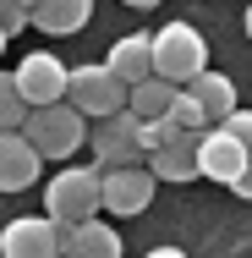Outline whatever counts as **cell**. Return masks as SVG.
I'll list each match as a JSON object with an SVG mask.
<instances>
[{
	"label": "cell",
	"mask_w": 252,
	"mask_h": 258,
	"mask_svg": "<svg viewBox=\"0 0 252 258\" xmlns=\"http://www.w3.org/2000/svg\"><path fill=\"white\" fill-rule=\"evenodd\" d=\"M88 17H94V0H39L28 11V28H39L50 39H66V33L88 28Z\"/></svg>",
	"instance_id": "13"
},
{
	"label": "cell",
	"mask_w": 252,
	"mask_h": 258,
	"mask_svg": "<svg viewBox=\"0 0 252 258\" xmlns=\"http://www.w3.org/2000/svg\"><path fill=\"white\" fill-rule=\"evenodd\" d=\"M121 6H137V11H153L159 0H121Z\"/></svg>",
	"instance_id": "23"
},
{
	"label": "cell",
	"mask_w": 252,
	"mask_h": 258,
	"mask_svg": "<svg viewBox=\"0 0 252 258\" xmlns=\"http://www.w3.org/2000/svg\"><path fill=\"white\" fill-rule=\"evenodd\" d=\"M137 121L143 115H132V110H115V115H99L94 121V132H88V143H94V165L110 170V165H143V143H137Z\"/></svg>",
	"instance_id": "6"
},
{
	"label": "cell",
	"mask_w": 252,
	"mask_h": 258,
	"mask_svg": "<svg viewBox=\"0 0 252 258\" xmlns=\"http://www.w3.org/2000/svg\"><path fill=\"white\" fill-rule=\"evenodd\" d=\"M170 99H176V83H164L159 72L126 88V110H132V115H143V121H153V115H164V110H170Z\"/></svg>",
	"instance_id": "16"
},
{
	"label": "cell",
	"mask_w": 252,
	"mask_h": 258,
	"mask_svg": "<svg viewBox=\"0 0 252 258\" xmlns=\"http://www.w3.org/2000/svg\"><path fill=\"white\" fill-rule=\"evenodd\" d=\"M143 258H187L181 247H153V253H143Z\"/></svg>",
	"instance_id": "22"
},
{
	"label": "cell",
	"mask_w": 252,
	"mask_h": 258,
	"mask_svg": "<svg viewBox=\"0 0 252 258\" xmlns=\"http://www.w3.org/2000/svg\"><path fill=\"white\" fill-rule=\"evenodd\" d=\"M104 66L132 88V83H143L153 77V33H126V39H115L110 55H104Z\"/></svg>",
	"instance_id": "12"
},
{
	"label": "cell",
	"mask_w": 252,
	"mask_h": 258,
	"mask_svg": "<svg viewBox=\"0 0 252 258\" xmlns=\"http://www.w3.org/2000/svg\"><path fill=\"white\" fill-rule=\"evenodd\" d=\"M153 187H159V176L148 170V159H143V165H110V170L99 176L104 214H115V220L143 214V209L153 204Z\"/></svg>",
	"instance_id": "5"
},
{
	"label": "cell",
	"mask_w": 252,
	"mask_h": 258,
	"mask_svg": "<svg viewBox=\"0 0 252 258\" xmlns=\"http://www.w3.org/2000/svg\"><path fill=\"white\" fill-rule=\"evenodd\" d=\"M39 149L22 132H0V192H28L39 181Z\"/></svg>",
	"instance_id": "11"
},
{
	"label": "cell",
	"mask_w": 252,
	"mask_h": 258,
	"mask_svg": "<svg viewBox=\"0 0 252 258\" xmlns=\"http://www.w3.org/2000/svg\"><path fill=\"white\" fill-rule=\"evenodd\" d=\"M99 165H66L60 176H50L44 187V214L55 225H77V220H94L104 214V198H99Z\"/></svg>",
	"instance_id": "2"
},
{
	"label": "cell",
	"mask_w": 252,
	"mask_h": 258,
	"mask_svg": "<svg viewBox=\"0 0 252 258\" xmlns=\"http://www.w3.org/2000/svg\"><path fill=\"white\" fill-rule=\"evenodd\" d=\"M17 88H22V99H28V110L33 104H55V99H66V77H71V66H60V55L50 50H33L17 72Z\"/></svg>",
	"instance_id": "8"
},
{
	"label": "cell",
	"mask_w": 252,
	"mask_h": 258,
	"mask_svg": "<svg viewBox=\"0 0 252 258\" xmlns=\"http://www.w3.org/2000/svg\"><path fill=\"white\" fill-rule=\"evenodd\" d=\"M241 28H247V39H252V6H247V17H241Z\"/></svg>",
	"instance_id": "24"
},
{
	"label": "cell",
	"mask_w": 252,
	"mask_h": 258,
	"mask_svg": "<svg viewBox=\"0 0 252 258\" xmlns=\"http://www.w3.org/2000/svg\"><path fill=\"white\" fill-rule=\"evenodd\" d=\"M66 104H77L88 121H99V115H115V110H126V83L110 72V66H71V77H66Z\"/></svg>",
	"instance_id": "4"
},
{
	"label": "cell",
	"mask_w": 252,
	"mask_h": 258,
	"mask_svg": "<svg viewBox=\"0 0 252 258\" xmlns=\"http://www.w3.org/2000/svg\"><path fill=\"white\" fill-rule=\"evenodd\" d=\"M0 258H60V225L50 214H17L0 225Z\"/></svg>",
	"instance_id": "7"
},
{
	"label": "cell",
	"mask_w": 252,
	"mask_h": 258,
	"mask_svg": "<svg viewBox=\"0 0 252 258\" xmlns=\"http://www.w3.org/2000/svg\"><path fill=\"white\" fill-rule=\"evenodd\" d=\"M192 154H198V181H225V187L236 181V170L252 159L247 149L225 132V126H203V138H198Z\"/></svg>",
	"instance_id": "9"
},
{
	"label": "cell",
	"mask_w": 252,
	"mask_h": 258,
	"mask_svg": "<svg viewBox=\"0 0 252 258\" xmlns=\"http://www.w3.org/2000/svg\"><path fill=\"white\" fill-rule=\"evenodd\" d=\"M219 126H225V132H230V138H236V143H241V149L252 154V110H241V104H236V110H230Z\"/></svg>",
	"instance_id": "19"
},
{
	"label": "cell",
	"mask_w": 252,
	"mask_h": 258,
	"mask_svg": "<svg viewBox=\"0 0 252 258\" xmlns=\"http://www.w3.org/2000/svg\"><path fill=\"white\" fill-rule=\"evenodd\" d=\"M230 192H236V198H247V204H252V159L241 165V170H236V181H230Z\"/></svg>",
	"instance_id": "21"
},
{
	"label": "cell",
	"mask_w": 252,
	"mask_h": 258,
	"mask_svg": "<svg viewBox=\"0 0 252 258\" xmlns=\"http://www.w3.org/2000/svg\"><path fill=\"white\" fill-rule=\"evenodd\" d=\"M181 88L198 99V110L208 115V126H219V121L236 110V83H230L225 72H214V66H203L198 77H192V83H181Z\"/></svg>",
	"instance_id": "14"
},
{
	"label": "cell",
	"mask_w": 252,
	"mask_h": 258,
	"mask_svg": "<svg viewBox=\"0 0 252 258\" xmlns=\"http://www.w3.org/2000/svg\"><path fill=\"white\" fill-rule=\"evenodd\" d=\"M22 138L39 149V159H71L88 143V115L77 104L55 99V104H33L28 121H22Z\"/></svg>",
	"instance_id": "1"
},
{
	"label": "cell",
	"mask_w": 252,
	"mask_h": 258,
	"mask_svg": "<svg viewBox=\"0 0 252 258\" xmlns=\"http://www.w3.org/2000/svg\"><path fill=\"white\" fill-rule=\"evenodd\" d=\"M164 115H170L176 126H192V132H203V126H208V115L198 110V99H192L187 88H176V99H170V110H164Z\"/></svg>",
	"instance_id": "18"
},
{
	"label": "cell",
	"mask_w": 252,
	"mask_h": 258,
	"mask_svg": "<svg viewBox=\"0 0 252 258\" xmlns=\"http://www.w3.org/2000/svg\"><path fill=\"white\" fill-rule=\"evenodd\" d=\"M60 258H121V231L110 220H77L60 225Z\"/></svg>",
	"instance_id": "10"
},
{
	"label": "cell",
	"mask_w": 252,
	"mask_h": 258,
	"mask_svg": "<svg viewBox=\"0 0 252 258\" xmlns=\"http://www.w3.org/2000/svg\"><path fill=\"white\" fill-rule=\"evenodd\" d=\"M6 44H11V39H6V28H0V50H6Z\"/></svg>",
	"instance_id": "25"
},
{
	"label": "cell",
	"mask_w": 252,
	"mask_h": 258,
	"mask_svg": "<svg viewBox=\"0 0 252 258\" xmlns=\"http://www.w3.org/2000/svg\"><path fill=\"white\" fill-rule=\"evenodd\" d=\"M203 66H208V44H203V33L192 22H164L159 33H153V72L164 77V83H192Z\"/></svg>",
	"instance_id": "3"
},
{
	"label": "cell",
	"mask_w": 252,
	"mask_h": 258,
	"mask_svg": "<svg viewBox=\"0 0 252 258\" xmlns=\"http://www.w3.org/2000/svg\"><path fill=\"white\" fill-rule=\"evenodd\" d=\"M0 28H6V39H17V33L28 28V6H17V0H0Z\"/></svg>",
	"instance_id": "20"
},
{
	"label": "cell",
	"mask_w": 252,
	"mask_h": 258,
	"mask_svg": "<svg viewBox=\"0 0 252 258\" xmlns=\"http://www.w3.org/2000/svg\"><path fill=\"white\" fill-rule=\"evenodd\" d=\"M22 121H28V99H22L17 77L0 72V132H22Z\"/></svg>",
	"instance_id": "17"
},
{
	"label": "cell",
	"mask_w": 252,
	"mask_h": 258,
	"mask_svg": "<svg viewBox=\"0 0 252 258\" xmlns=\"http://www.w3.org/2000/svg\"><path fill=\"white\" fill-rule=\"evenodd\" d=\"M198 143H187V138H176V143H159L148 154V170L159 181H198V154H192Z\"/></svg>",
	"instance_id": "15"
}]
</instances>
